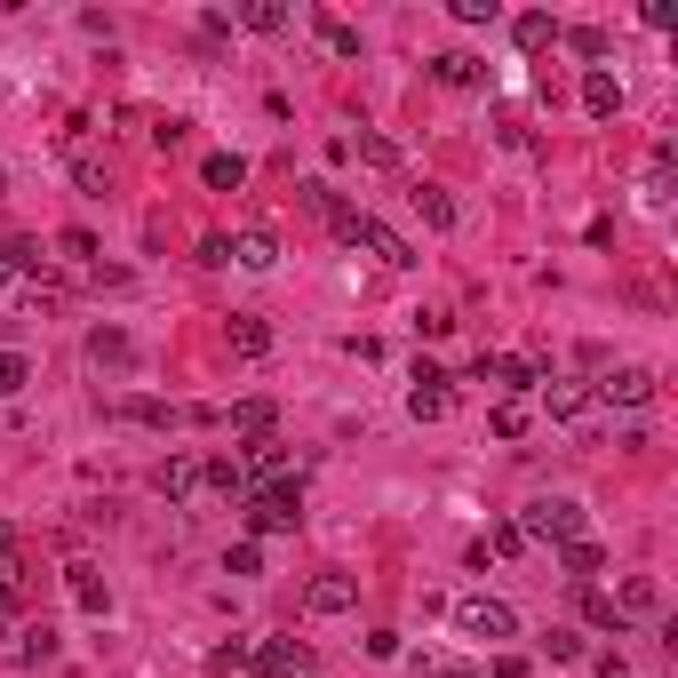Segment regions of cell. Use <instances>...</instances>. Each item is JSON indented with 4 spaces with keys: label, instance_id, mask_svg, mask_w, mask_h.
I'll use <instances>...</instances> for the list:
<instances>
[{
    "label": "cell",
    "instance_id": "18",
    "mask_svg": "<svg viewBox=\"0 0 678 678\" xmlns=\"http://www.w3.org/2000/svg\"><path fill=\"white\" fill-rule=\"evenodd\" d=\"M232 263L271 271V263H280V240H271V232H240V240H232Z\"/></svg>",
    "mask_w": 678,
    "mask_h": 678
},
{
    "label": "cell",
    "instance_id": "8",
    "mask_svg": "<svg viewBox=\"0 0 678 678\" xmlns=\"http://www.w3.org/2000/svg\"><path fill=\"white\" fill-rule=\"evenodd\" d=\"M431 80H439V88H480L487 64L471 56V49H439V56H431Z\"/></svg>",
    "mask_w": 678,
    "mask_h": 678
},
{
    "label": "cell",
    "instance_id": "32",
    "mask_svg": "<svg viewBox=\"0 0 678 678\" xmlns=\"http://www.w3.org/2000/svg\"><path fill=\"white\" fill-rule=\"evenodd\" d=\"M367 168H399V144H391V136H359V144H352Z\"/></svg>",
    "mask_w": 678,
    "mask_h": 678
},
{
    "label": "cell",
    "instance_id": "12",
    "mask_svg": "<svg viewBox=\"0 0 678 678\" xmlns=\"http://www.w3.org/2000/svg\"><path fill=\"white\" fill-rule=\"evenodd\" d=\"M352 599H359V583H352V574H320V583L303 591V606H312V615H344Z\"/></svg>",
    "mask_w": 678,
    "mask_h": 678
},
{
    "label": "cell",
    "instance_id": "23",
    "mask_svg": "<svg viewBox=\"0 0 678 678\" xmlns=\"http://www.w3.org/2000/svg\"><path fill=\"white\" fill-rule=\"evenodd\" d=\"M583 623H591V631H615V638L631 631V623H623V606H615V591H583Z\"/></svg>",
    "mask_w": 678,
    "mask_h": 678
},
{
    "label": "cell",
    "instance_id": "30",
    "mask_svg": "<svg viewBox=\"0 0 678 678\" xmlns=\"http://www.w3.org/2000/svg\"><path fill=\"white\" fill-rule=\"evenodd\" d=\"M240 24H248V32H288V9H280V0H248Z\"/></svg>",
    "mask_w": 678,
    "mask_h": 678
},
{
    "label": "cell",
    "instance_id": "43",
    "mask_svg": "<svg viewBox=\"0 0 678 678\" xmlns=\"http://www.w3.org/2000/svg\"><path fill=\"white\" fill-rule=\"evenodd\" d=\"M439 678H480V670H439Z\"/></svg>",
    "mask_w": 678,
    "mask_h": 678
},
{
    "label": "cell",
    "instance_id": "31",
    "mask_svg": "<svg viewBox=\"0 0 678 678\" xmlns=\"http://www.w3.org/2000/svg\"><path fill=\"white\" fill-rule=\"evenodd\" d=\"M24 384H32V359L24 352H0V399H17Z\"/></svg>",
    "mask_w": 678,
    "mask_h": 678
},
{
    "label": "cell",
    "instance_id": "28",
    "mask_svg": "<svg viewBox=\"0 0 678 678\" xmlns=\"http://www.w3.org/2000/svg\"><path fill=\"white\" fill-rule=\"evenodd\" d=\"M512 32H519V49L535 56V49H551V41H559V17H542V9H527V17H519Z\"/></svg>",
    "mask_w": 678,
    "mask_h": 678
},
{
    "label": "cell",
    "instance_id": "42",
    "mask_svg": "<svg viewBox=\"0 0 678 678\" xmlns=\"http://www.w3.org/2000/svg\"><path fill=\"white\" fill-rule=\"evenodd\" d=\"M17 623V591H0V631H9Z\"/></svg>",
    "mask_w": 678,
    "mask_h": 678
},
{
    "label": "cell",
    "instance_id": "41",
    "mask_svg": "<svg viewBox=\"0 0 678 678\" xmlns=\"http://www.w3.org/2000/svg\"><path fill=\"white\" fill-rule=\"evenodd\" d=\"M599 678H631V663L623 655H599Z\"/></svg>",
    "mask_w": 678,
    "mask_h": 678
},
{
    "label": "cell",
    "instance_id": "29",
    "mask_svg": "<svg viewBox=\"0 0 678 678\" xmlns=\"http://www.w3.org/2000/svg\"><path fill=\"white\" fill-rule=\"evenodd\" d=\"M271 416H280L271 399H240V407H232V423H240L248 439H271Z\"/></svg>",
    "mask_w": 678,
    "mask_h": 678
},
{
    "label": "cell",
    "instance_id": "7",
    "mask_svg": "<svg viewBox=\"0 0 678 678\" xmlns=\"http://www.w3.org/2000/svg\"><path fill=\"white\" fill-rule=\"evenodd\" d=\"M448 407H455L448 376H439V367H416V391H407V416H416V423H439Z\"/></svg>",
    "mask_w": 678,
    "mask_h": 678
},
{
    "label": "cell",
    "instance_id": "2",
    "mask_svg": "<svg viewBox=\"0 0 678 678\" xmlns=\"http://www.w3.org/2000/svg\"><path fill=\"white\" fill-rule=\"evenodd\" d=\"M519 535L527 542H574V535H583V503L542 495V503H527V512H519Z\"/></svg>",
    "mask_w": 678,
    "mask_h": 678
},
{
    "label": "cell",
    "instance_id": "36",
    "mask_svg": "<svg viewBox=\"0 0 678 678\" xmlns=\"http://www.w3.org/2000/svg\"><path fill=\"white\" fill-rule=\"evenodd\" d=\"M542 655H551V663H583V638H574V631H551V638H542Z\"/></svg>",
    "mask_w": 678,
    "mask_h": 678
},
{
    "label": "cell",
    "instance_id": "33",
    "mask_svg": "<svg viewBox=\"0 0 678 678\" xmlns=\"http://www.w3.org/2000/svg\"><path fill=\"white\" fill-rule=\"evenodd\" d=\"M224 574H263V542H232V551H224Z\"/></svg>",
    "mask_w": 678,
    "mask_h": 678
},
{
    "label": "cell",
    "instance_id": "3",
    "mask_svg": "<svg viewBox=\"0 0 678 678\" xmlns=\"http://www.w3.org/2000/svg\"><path fill=\"white\" fill-rule=\"evenodd\" d=\"M303 519V495H295V480H280V487H256L248 495V527L256 535H288Z\"/></svg>",
    "mask_w": 678,
    "mask_h": 678
},
{
    "label": "cell",
    "instance_id": "40",
    "mask_svg": "<svg viewBox=\"0 0 678 678\" xmlns=\"http://www.w3.org/2000/svg\"><path fill=\"white\" fill-rule=\"evenodd\" d=\"M487 678H535V670H527L519 655H495V670H487Z\"/></svg>",
    "mask_w": 678,
    "mask_h": 678
},
{
    "label": "cell",
    "instance_id": "5",
    "mask_svg": "<svg viewBox=\"0 0 678 678\" xmlns=\"http://www.w3.org/2000/svg\"><path fill=\"white\" fill-rule=\"evenodd\" d=\"M248 670L256 678H303V670H312V647H295V638H256Z\"/></svg>",
    "mask_w": 678,
    "mask_h": 678
},
{
    "label": "cell",
    "instance_id": "37",
    "mask_svg": "<svg viewBox=\"0 0 678 678\" xmlns=\"http://www.w3.org/2000/svg\"><path fill=\"white\" fill-rule=\"evenodd\" d=\"M455 24H495V0H455Z\"/></svg>",
    "mask_w": 678,
    "mask_h": 678
},
{
    "label": "cell",
    "instance_id": "27",
    "mask_svg": "<svg viewBox=\"0 0 678 678\" xmlns=\"http://www.w3.org/2000/svg\"><path fill=\"white\" fill-rule=\"evenodd\" d=\"M17 663H24V670H49V663H56V631H49V623H32V631H24V647H17Z\"/></svg>",
    "mask_w": 678,
    "mask_h": 678
},
{
    "label": "cell",
    "instance_id": "19",
    "mask_svg": "<svg viewBox=\"0 0 678 678\" xmlns=\"http://www.w3.org/2000/svg\"><path fill=\"white\" fill-rule=\"evenodd\" d=\"M0 280H41V248H32V240H0Z\"/></svg>",
    "mask_w": 678,
    "mask_h": 678
},
{
    "label": "cell",
    "instance_id": "4",
    "mask_svg": "<svg viewBox=\"0 0 678 678\" xmlns=\"http://www.w3.org/2000/svg\"><path fill=\"white\" fill-rule=\"evenodd\" d=\"M455 623H463V638H487V647L519 638V615H512L503 599H463V606H455Z\"/></svg>",
    "mask_w": 678,
    "mask_h": 678
},
{
    "label": "cell",
    "instance_id": "1",
    "mask_svg": "<svg viewBox=\"0 0 678 678\" xmlns=\"http://www.w3.org/2000/svg\"><path fill=\"white\" fill-rule=\"evenodd\" d=\"M327 224H335V240H344V248H367V256H376V263H391V271H407V263H416V248H407L391 224H376L367 208H344V200H335V216H327Z\"/></svg>",
    "mask_w": 678,
    "mask_h": 678
},
{
    "label": "cell",
    "instance_id": "25",
    "mask_svg": "<svg viewBox=\"0 0 678 678\" xmlns=\"http://www.w3.org/2000/svg\"><path fill=\"white\" fill-rule=\"evenodd\" d=\"M200 480H208L216 495H232V503H248V480H240V463H232V455H216V463H200Z\"/></svg>",
    "mask_w": 678,
    "mask_h": 678
},
{
    "label": "cell",
    "instance_id": "44",
    "mask_svg": "<svg viewBox=\"0 0 678 678\" xmlns=\"http://www.w3.org/2000/svg\"><path fill=\"white\" fill-rule=\"evenodd\" d=\"M0 200H9V168H0Z\"/></svg>",
    "mask_w": 678,
    "mask_h": 678
},
{
    "label": "cell",
    "instance_id": "6",
    "mask_svg": "<svg viewBox=\"0 0 678 678\" xmlns=\"http://www.w3.org/2000/svg\"><path fill=\"white\" fill-rule=\"evenodd\" d=\"M591 399H606V407H647L655 399V367H615V376L591 384Z\"/></svg>",
    "mask_w": 678,
    "mask_h": 678
},
{
    "label": "cell",
    "instance_id": "15",
    "mask_svg": "<svg viewBox=\"0 0 678 678\" xmlns=\"http://www.w3.org/2000/svg\"><path fill=\"white\" fill-rule=\"evenodd\" d=\"M200 184H208V192H240L248 184V160L240 152H208V160H200Z\"/></svg>",
    "mask_w": 678,
    "mask_h": 678
},
{
    "label": "cell",
    "instance_id": "10",
    "mask_svg": "<svg viewBox=\"0 0 678 678\" xmlns=\"http://www.w3.org/2000/svg\"><path fill=\"white\" fill-rule=\"evenodd\" d=\"M535 391H542V407H551L559 423H583L591 407H599V399H591V384H535Z\"/></svg>",
    "mask_w": 678,
    "mask_h": 678
},
{
    "label": "cell",
    "instance_id": "22",
    "mask_svg": "<svg viewBox=\"0 0 678 678\" xmlns=\"http://www.w3.org/2000/svg\"><path fill=\"white\" fill-rule=\"evenodd\" d=\"M88 359H96V367H128V359H136V344H128L120 327H96V335H88Z\"/></svg>",
    "mask_w": 678,
    "mask_h": 678
},
{
    "label": "cell",
    "instance_id": "38",
    "mask_svg": "<svg viewBox=\"0 0 678 678\" xmlns=\"http://www.w3.org/2000/svg\"><path fill=\"white\" fill-rule=\"evenodd\" d=\"M527 431V407H495V439H519Z\"/></svg>",
    "mask_w": 678,
    "mask_h": 678
},
{
    "label": "cell",
    "instance_id": "9",
    "mask_svg": "<svg viewBox=\"0 0 678 678\" xmlns=\"http://www.w3.org/2000/svg\"><path fill=\"white\" fill-rule=\"evenodd\" d=\"M559 567H567V583H574V591H591V574L606 567V551H599L591 535H574V542H559Z\"/></svg>",
    "mask_w": 678,
    "mask_h": 678
},
{
    "label": "cell",
    "instance_id": "20",
    "mask_svg": "<svg viewBox=\"0 0 678 678\" xmlns=\"http://www.w3.org/2000/svg\"><path fill=\"white\" fill-rule=\"evenodd\" d=\"M112 416L120 423H144V431H168V423H176V407H160V399H112Z\"/></svg>",
    "mask_w": 678,
    "mask_h": 678
},
{
    "label": "cell",
    "instance_id": "35",
    "mask_svg": "<svg viewBox=\"0 0 678 678\" xmlns=\"http://www.w3.org/2000/svg\"><path fill=\"white\" fill-rule=\"evenodd\" d=\"M559 41H567L574 56H606V32H599V24H574V32H559Z\"/></svg>",
    "mask_w": 678,
    "mask_h": 678
},
{
    "label": "cell",
    "instance_id": "13",
    "mask_svg": "<svg viewBox=\"0 0 678 678\" xmlns=\"http://www.w3.org/2000/svg\"><path fill=\"white\" fill-rule=\"evenodd\" d=\"M480 376H487V384H503V391H535V384H542V367H535V359H503V352H495V359H480Z\"/></svg>",
    "mask_w": 678,
    "mask_h": 678
},
{
    "label": "cell",
    "instance_id": "16",
    "mask_svg": "<svg viewBox=\"0 0 678 678\" xmlns=\"http://www.w3.org/2000/svg\"><path fill=\"white\" fill-rule=\"evenodd\" d=\"M152 487H160V495H168V503H184V495H192V487H200V463H192V455H168V463H160V471H152Z\"/></svg>",
    "mask_w": 678,
    "mask_h": 678
},
{
    "label": "cell",
    "instance_id": "17",
    "mask_svg": "<svg viewBox=\"0 0 678 678\" xmlns=\"http://www.w3.org/2000/svg\"><path fill=\"white\" fill-rule=\"evenodd\" d=\"M64 583H73V606H80V615H105V606H112V591H105V574H96V567H73Z\"/></svg>",
    "mask_w": 678,
    "mask_h": 678
},
{
    "label": "cell",
    "instance_id": "21",
    "mask_svg": "<svg viewBox=\"0 0 678 678\" xmlns=\"http://www.w3.org/2000/svg\"><path fill=\"white\" fill-rule=\"evenodd\" d=\"M615 606H623V623H631V615H655V606H663V583H655V574H631Z\"/></svg>",
    "mask_w": 678,
    "mask_h": 678
},
{
    "label": "cell",
    "instance_id": "34",
    "mask_svg": "<svg viewBox=\"0 0 678 678\" xmlns=\"http://www.w3.org/2000/svg\"><path fill=\"white\" fill-rule=\"evenodd\" d=\"M17 574H24V559H17V535H9V519H0V591H17Z\"/></svg>",
    "mask_w": 678,
    "mask_h": 678
},
{
    "label": "cell",
    "instance_id": "39",
    "mask_svg": "<svg viewBox=\"0 0 678 678\" xmlns=\"http://www.w3.org/2000/svg\"><path fill=\"white\" fill-rule=\"evenodd\" d=\"M56 248L73 256V263H88V256H96V240H88V232H56Z\"/></svg>",
    "mask_w": 678,
    "mask_h": 678
},
{
    "label": "cell",
    "instance_id": "26",
    "mask_svg": "<svg viewBox=\"0 0 678 678\" xmlns=\"http://www.w3.org/2000/svg\"><path fill=\"white\" fill-rule=\"evenodd\" d=\"M312 32H320V41H327L335 56H359V32H352L344 17H327V9H312Z\"/></svg>",
    "mask_w": 678,
    "mask_h": 678
},
{
    "label": "cell",
    "instance_id": "14",
    "mask_svg": "<svg viewBox=\"0 0 678 678\" xmlns=\"http://www.w3.org/2000/svg\"><path fill=\"white\" fill-rule=\"evenodd\" d=\"M407 200H416V216H423L431 232H455V224H463V208H455V200L439 192V184H416V192H407Z\"/></svg>",
    "mask_w": 678,
    "mask_h": 678
},
{
    "label": "cell",
    "instance_id": "24",
    "mask_svg": "<svg viewBox=\"0 0 678 678\" xmlns=\"http://www.w3.org/2000/svg\"><path fill=\"white\" fill-rule=\"evenodd\" d=\"M232 352H240V359H271V327L240 312V320H232Z\"/></svg>",
    "mask_w": 678,
    "mask_h": 678
},
{
    "label": "cell",
    "instance_id": "11",
    "mask_svg": "<svg viewBox=\"0 0 678 678\" xmlns=\"http://www.w3.org/2000/svg\"><path fill=\"white\" fill-rule=\"evenodd\" d=\"M583 112H591V120H615V112H623V80L591 64V73H583Z\"/></svg>",
    "mask_w": 678,
    "mask_h": 678
}]
</instances>
